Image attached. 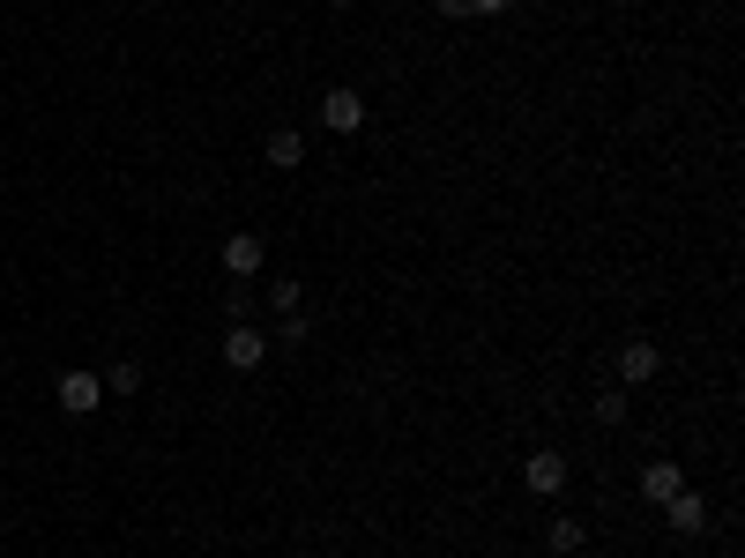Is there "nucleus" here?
I'll use <instances>...</instances> for the list:
<instances>
[{"instance_id":"1","label":"nucleus","mask_w":745,"mask_h":558,"mask_svg":"<svg viewBox=\"0 0 745 558\" xmlns=\"http://www.w3.org/2000/svg\"><path fill=\"white\" fill-rule=\"evenodd\" d=\"M522 491H529V499H559V491H567V455L537 447V455L522 461Z\"/></svg>"},{"instance_id":"2","label":"nucleus","mask_w":745,"mask_h":558,"mask_svg":"<svg viewBox=\"0 0 745 558\" xmlns=\"http://www.w3.org/2000/svg\"><path fill=\"white\" fill-rule=\"evenodd\" d=\"M321 127L328 134H358V127H366V98H358L350 82H336V90L321 98Z\"/></svg>"},{"instance_id":"3","label":"nucleus","mask_w":745,"mask_h":558,"mask_svg":"<svg viewBox=\"0 0 745 558\" xmlns=\"http://www.w3.org/2000/svg\"><path fill=\"white\" fill-rule=\"evenodd\" d=\"M261 358H269V336L247 328V320H231V328H224V365H231V372H254Z\"/></svg>"},{"instance_id":"4","label":"nucleus","mask_w":745,"mask_h":558,"mask_svg":"<svg viewBox=\"0 0 745 558\" xmlns=\"http://www.w3.org/2000/svg\"><path fill=\"white\" fill-rule=\"evenodd\" d=\"M60 410H68V417L105 410V380H98V372H68V380H60Z\"/></svg>"},{"instance_id":"5","label":"nucleus","mask_w":745,"mask_h":558,"mask_svg":"<svg viewBox=\"0 0 745 558\" xmlns=\"http://www.w3.org/2000/svg\"><path fill=\"white\" fill-rule=\"evenodd\" d=\"M664 514H670V529H678V536H701V529H708V499H701V491H670Z\"/></svg>"},{"instance_id":"6","label":"nucleus","mask_w":745,"mask_h":558,"mask_svg":"<svg viewBox=\"0 0 745 558\" xmlns=\"http://www.w3.org/2000/svg\"><path fill=\"white\" fill-rule=\"evenodd\" d=\"M656 365H664L656 342H626V350H619V380H626V388H642V380H656Z\"/></svg>"},{"instance_id":"7","label":"nucleus","mask_w":745,"mask_h":558,"mask_svg":"<svg viewBox=\"0 0 745 558\" xmlns=\"http://www.w3.org/2000/svg\"><path fill=\"white\" fill-rule=\"evenodd\" d=\"M254 268H261V239H254V231H231V239H224V276H254Z\"/></svg>"},{"instance_id":"8","label":"nucleus","mask_w":745,"mask_h":558,"mask_svg":"<svg viewBox=\"0 0 745 558\" xmlns=\"http://www.w3.org/2000/svg\"><path fill=\"white\" fill-rule=\"evenodd\" d=\"M670 491H686V477H678V461H648V469H642V499H656V507H664Z\"/></svg>"},{"instance_id":"9","label":"nucleus","mask_w":745,"mask_h":558,"mask_svg":"<svg viewBox=\"0 0 745 558\" xmlns=\"http://www.w3.org/2000/svg\"><path fill=\"white\" fill-rule=\"evenodd\" d=\"M261 157H269V165H276V171H298V165H306V142H298L291 127H276L269 142H261Z\"/></svg>"},{"instance_id":"10","label":"nucleus","mask_w":745,"mask_h":558,"mask_svg":"<svg viewBox=\"0 0 745 558\" xmlns=\"http://www.w3.org/2000/svg\"><path fill=\"white\" fill-rule=\"evenodd\" d=\"M545 544H552V551H582V521H552Z\"/></svg>"},{"instance_id":"11","label":"nucleus","mask_w":745,"mask_h":558,"mask_svg":"<svg viewBox=\"0 0 745 558\" xmlns=\"http://www.w3.org/2000/svg\"><path fill=\"white\" fill-rule=\"evenodd\" d=\"M269 306H276V320L298 313V283H291V276H284V283H269Z\"/></svg>"},{"instance_id":"12","label":"nucleus","mask_w":745,"mask_h":558,"mask_svg":"<svg viewBox=\"0 0 745 558\" xmlns=\"http://www.w3.org/2000/svg\"><path fill=\"white\" fill-rule=\"evenodd\" d=\"M596 417H604V425H619V417H626V395L604 388V395H596Z\"/></svg>"},{"instance_id":"13","label":"nucleus","mask_w":745,"mask_h":558,"mask_svg":"<svg viewBox=\"0 0 745 558\" xmlns=\"http://www.w3.org/2000/svg\"><path fill=\"white\" fill-rule=\"evenodd\" d=\"M105 388H112V395H135V388H142V372H135V365H112V380H105Z\"/></svg>"},{"instance_id":"14","label":"nucleus","mask_w":745,"mask_h":558,"mask_svg":"<svg viewBox=\"0 0 745 558\" xmlns=\"http://www.w3.org/2000/svg\"><path fill=\"white\" fill-rule=\"evenodd\" d=\"M515 0H470V16H507Z\"/></svg>"},{"instance_id":"15","label":"nucleus","mask_w":745,"mask_h":558,"mask_svg":"<svg viewBox=\"0 0 745 558\" xmlns=\"http://www.w3.org/2000/svg\"><path fill=\"white\" fill-rule=\"evenodd\" d=\"M440 16H470V0H440Z\"/></svg>"},{"instance_id":"16","label":"nucleus","mask_w":745,"mask_h":558,"mask_svg":"<svg viewBox=\"0 0 745 558\" xmlns=\"http://www.w3.org/2000/svg\"><path fill=\"white\" fill-rule=\"evenodd\" d=\"M328 8H350V0H328Z\"/></svg>"}]
</instances>
